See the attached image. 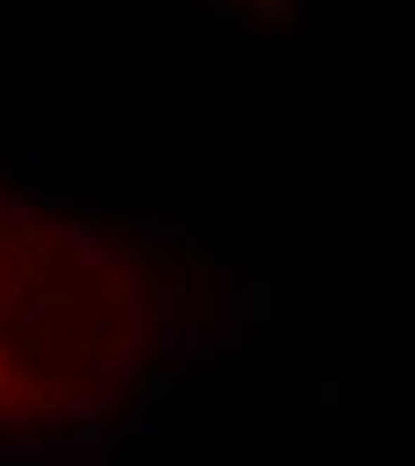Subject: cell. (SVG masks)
<instances>
[{"instance_id": "6da1fadb", "label": "cell", "mask_w": 415, "mask_h": 466, "mask_svg": "<svg viewBox=\"0 0 415 466\" xmlns=\"http://www.w3.org/2000/svg\"><path fill=\"white\" fill-rule=\"evenodd\" d=\"M215 348L219 352H243V348H251V327L247 323H219L215 327Z\"/></svg>"}, {"instance_id": "7a4b0ae2", "label": "cell", "mask_w": 415, "mask_h": 466, "mask_svg": "<svg viewBox=\"0 0 415 466\" xmlns=\"http://www.w3.org/2000/svg\"><path fill=\"white\" fill-rule=\"evenodd\" d=\"M269 294H272V287L265 284V280H255L251 287H247V308H251V320H269L272 313V301H269Z\"/></svg>"}, {"instance_id": "3957f363", "label": "cell", "mask_w": 415, "mask_h": 466, "mask_svg": "<svg viewBox=\"0 0 415 466\" xmlns=\"http://www.w3.org/2000/svg\"><path fill=\"white\" fill-rule=\"evenodd\" d=\"M129 434H133V438H140V434H147V438H151V434H158V413H154L151 405L129 420Z\"/></svg>"}, {"instance_id": "277c9868", "label": "cell", "mask_w": 415, "mask_h": 466, "mask_svg": "<svg viewBox=\"0 0 415 466\" xmlns=\"http://www.w3.org/2000/svg\"><path fill=\"white\" fill-rule=\"evenodd\" d=\"M315 405H344V384H315Z\"/></svg>"}, {"instance_id": "5b68a950", "label": "cell", "mask_w": 415, "mask_h": 466, "mask_svg": "<svg viewBox=\"0 0 415 466\" xmlns=\"http://www.w3.org/2000/svg\"><path fill=\"white\" fill-rule=\"evenodd\" d=\"M22 169H25V176L32 183H39V180H44V154H39V151H25L22 154Z\"/></svg>"}]
</instances>
